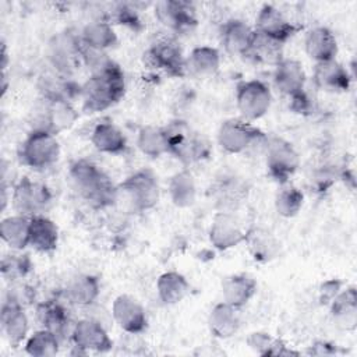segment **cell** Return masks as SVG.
I'll return each mask as SVG.
<instances>
[{
	"instance_id": "1",
	"label": "cell",
	"mask_w": 357,
	"mask_h": 357,
	"mask_svg": "<svg viewBox=\"0 0 357 357\" xmlns=\"http://www.w3.org/2000/svg\"><path fill=\"white\" fill-rule=\"evenodd\" d=\"M124 93V73L120 66L109 57L100 66L93 68L89 78L81 85L82 105L89 113L109 109L120 102Z\"/></svg>"
},
{
	"instance_id": "2",
	"label": "cell",
	"mask_w": 357,
	"mask_h": 357,
	"mask_svg": "<svg viewBox=\"0 0 357 357\" xmlns=\"http://www.w3.org/2000/svg\"><path fill=\"white\" fill-rule=\"evenodd\" d=\"M68 177L75 192L95 209H105L117 201V185L98 165L88 159L75 160L70 166Z\"/></svg>"
},
{
	"instance_id": "3",
	"label": "cell",
	"mask_w": 357,
	"mask_h": 357,
	"mask_svg": "<svg viewBox=\"0 0 357 357\" xmlns=\"http://www.w3.org/2000/svg\"><path fill=\"white\" fill-rule=\"evenodd\" d=\"M167 138V153L184 165L201 162L211 155L209 141L184 120H173L163 127Z\"/></svg>"
},
{
	"instance_id": "4",
	"label": "cell",
	"mask_w": 357,
	"mask_h": 357,
	"mask_svg": "<svg viewBox=\"0 0 357 357\" xmlns=\"http://www.w3.org/2000/svg\"><path fill=\"white\" fill-rule=\"evenodd\" d=\"M60 156V144L56 134L45 128H32L18 148L20 163L32 170H45L53 166Z\"/></svg>"
},
{
	"instance_id": "5",
	"label": "cell",
	"mask_w": 357,
	"mask_h": 357,
	"mask_svg": "<svg viewBox=\"0 0 357 357\" xmlns=\"http://www.w3.org/2000/svg\"><path fill=\"white\" fill-rule=\"evenodd\" d=\"M119 197L127 202L131 211L145 212L152 209L160 195L158 177L149 169H139L117 185ZM117 197V198H119Z\"/></svg>"
},
{
	"instance_id": "6",
	"label": "cell",
	"mask_w": 357,
	"mask_h": 357,
	"mask_svg": "<svg viewBox=\"0 0 357 357\" xmlns=\"http://www.w3.org/2000/svg\"><path fill=\"white\" fill-rule=\"evenodd\" d=\"M268 137L251 121L243 117L225 120L218 130V144L227 153H243L255 144H265Z\"/></svg>"
},
{
	"instance_id": "7",
	"label": "cell",
	"mask_w": 357,
	"mask_h": 357,
	"mask_svg": "<svg viewBox=\"0 0 357 357\" xmlns=\"http://www.w3.org/2000/svg\"><path fill=\"white\" fill-rule=\"evenodd\" d=\"M264 153L268 174L280 185L289 183L300 166V156L293 144L284 138L272 137L268 138Z\"/></svg>"
},
{
	"instance_id": "8",
	"label": "cell",
	"mask_w": 357,
	"mask_h": 357,
	"mask_svg": "<svg viewBox=\"0 0 357 357\" xmlns=\"http://www.w3.org/2000/svg\"><path fill=\"white\" fill-rule=\"evenodd\" d=\"M11 202L18 215L32 218L35 215H43L50 208L53 194L46 184L22 177L13 187Z\"/></svg>"
},
{
	"instance_id": "9",
	"label": "cell",
	"mask_w": 357,
	"mask_h": 357,
	"mask_svg": "<svg viewBox=\"0 0 357 357\" xmlns=\"http://www.w3.org/2000/svg\"><path fill=\"white\" fill-rule=\"evenodd\" d=\"M144 63L149 68L162 70L170 77H184L187 73L183 52L170 36H163L153 42L144 53Z\"/></svg>"
},
{
	"instance_id": "10",
	"label": "cell",
	"mask_w": 357,
	"mask_h": 357,
	"mask_svg": "<svg viewBox=\"0 0 357 357\" xmlns=\"http://www.w3.org/2000/svg\"><path fill=\"white\" fill-rule=\"evenodd\" d=\"M272 103V92L261 79L241 81L236 88V105L244 120L252 121L265 116Z\"/></svg>"
},
{
	"instance_id": "11",
	"label": "cell",
	"mask_w": 357,
	"mask_h": 357,
	"mask_svg": "<svg viewBox=\"0 0 357 357\" xmlns=\"http://www.w3.org/2000/svg\"><path fill=\"white\" fill-rule=\"evenodd\" d=\"M49 60L59 74L70 75L82 61V42L79 33L64 31L49 42Z\"/></svg>"
},
{
	"instance_id": "12",
	"label": "cell",
	"mask_w": 357,
	"mask_h": 357,
	"mask_svg": "<svg viewBox=\"0 0 357 357\" xmlns=\"http://www.w3.org/2000/svg\"><path fill=\"white\" fill-rule=\"evenodd\" d=\"M71 342L77 349V353L86 354L89 351L107 353L113 347V342L109 337L106 329L100 322L95 319H79L71 329Z\"/></svg>"
},
{
	"instance_id": "13",
	"label": "cell",
	"mask_w": 357,
	"mask_h": 357,
	"mask_svg": "<svg viewBox=\"0 0 357 357\" xmlns=\"http://www.w3.org/2000/svg\"><path fill=\"white\" fill-rule=\"evenodd\" d=\"M156 20L173 32H187L197 26L198 18L192 3L183 0H162L155 4Z\"/></svg>"
},
{
	"instance_id": "14",
	"label": "cell",
	"mask_w": 357,
	"mask_h": 357,
	"mask_svg": "<svg viewBox=\"0 0 357 357\" xmlns=\"http://www.w3.org/2000/svg\"><path fill=\"white\" fill-rule=\"evenodd\" d=\"M254 29L258 33L284 45L290 38L300 32L303 26L290 22L276 7L264 4L255 18Z\"/></svg>"
},
{
	"instance_id": "15",
	"label": "cell",
	"mask_w": 357,
	"mask_h": 357,
	"mask_svg": "<svg viewBox=\"0 0 357 357\" xmlns=\"http://www.w3.org/2000/svg\"><path fill=\"white\" fill-rule=\"evenodd\" d=\"M112 315L120 329L130 335H139L148 328L145 308L128 294H120L112 304Z\"/></svg>"
},
{
	"instance_id": "16",
	"label": "cell",
	"mask_w": 357,
	"mask_h": 357,
	"mask_svg": "<svg viewBox=\"0 0 357 357\" xmlns=\"http://www.w3.org/2000/svg\"><path fill=\"white\" fill-rule=\"evenodd\" d=\"M247 233L231 212H218L209 227V241L219 250L226 251L245 241Z\"/></svg>"
},
{
	"instance_id": "17",
	"label": "cell",
	"mask_w": 357,
	"mask_h": 357,
	"mask_svg": "<svg viewBox=\"0 0 357 357\" xmlns=\"http://www.w3.org/2000/svg\"><path fill=\"white\" fill-rule=\"evenodd\" d=\"M219 36L226 53L230 56L245 57L252 45L255 29L243 20L231 18L220 26Z\"/></svg>"
},
{
	"instance_id": "18",
	"label": "cell",
	"mask_w": 357,
	"mask_h": 357,
	"mask_svg": "<svg viewBox=\"0 0 357 357\" xmlns=\"http://www.w3.org/2000/svg\"><path fill=\"white\" fill-rule=\"evenodd\" d=\"M0 324L6 339L13 347L20 346L25 340L29 331V321L24 305L4 300L1 304Z\"/></svg>"
},
{
	"instance_id": "19",
	"label": "cell",
	"mask_w": 357,
	"mask_h": 357,
	"mask_svg": "<svg viewBox=\"0 0 357 357\" xmlns=\"http://www.w3.org/2000/svg\"><path fill=\"white\" fill-rule=\"evenodd\" d=\"M305 71L303 64L294 59H282L273 71V85L275 88L290 98L305 89Z\"/></svg>"
},
{
	"instance_id": "20",
	"label": "cell",
	"mask_w": 357,
	"mask_h": 357,
	"mask_svg": "<svg viewBox=\"0 0 357 357\" xmlns=\"http://www.w3.org/2000/svg\"><path fill=\"white\" fill-rule=\"evenodd\" d=\"M312 78L318 89L332 93L346 92L350 88L351 82L349 71L339 61H336V59L315 63Z\"/></svg>"
},
{
	"instance_id": "21",
	"label": "cell",
	"mask_w": 357,
	"mask_h": 357,
	"mask_svg": "<svg viewBox=\"0 0 357 357\" xmlns=\"http://www.w3.org/2000/svg\"><path fill=\"white\" fill-rule=\"evenodd\" d=\"M307 56L315 63L335 60L337 54V40L335 33L326 26H315L310 29L304 39Z\"/></svg>"
},
{
	"instance_id": "22",
	"label": "cell",
	"mask_w": 357,
	"mask_h": 357,
	"mask_svg": "<svg viewBox=\"0 0 357 357\" xmlns=\"http://www.w3.org/2000/svg\"><path fill=\"white\" fill-rule=\"evenodd\" d=\"M59 244V227L45 216L35 215L29 218V245L38 252H53Z\"/></svg>"
},
{
	"instance_id": "23",
	"label": "cell",
	"mask_w": 357,
	"mask_h": 357,
	"mask_svg": "<svg viewBox=\"0 0 357 357\" xmlns=\"http://www.w3.org/2000/svg\"><path fill=\"white\" fill-rule=\"evenodd\" d=\"M91 142L96 151L109 155H120L127 149L124 132L112 121L98 123L91 132Z\"/></svg>"
},
{
	"instance_id": "24",
	"label": "cell",
	"mask_w": 357,
	"mask_h": 357,
	"mask_svg": "<svg viewBox=\"0 0 357 357\" xmlns=\"http://www.w3.org/2000/svg\"><path fill=\"white\" fill-rule=\"evenodd\" d=\"M257 293V282L243 273L227 276L222 282L223 301L237 310L243 308Z\"/></svg>"
},
{
	"instance_id": "25",
	"label": "cell",
	"mask_w": 357,
	"mask_h": 357,
	"mask_svg": "<svg viewBox=\"0 0 357 357\" xmlns=\"http://www.w3.org/2000/svg\"><path fill=\"white\" fill-rule=\"evenodd\" d=\"M335 324L346 331H353L357 324V291L354 286L340 290L329 303Z\"/></svg>"
},
{
	"instance_id": "26",
	"label": "cell",
	"mask_w": 357,
	"mask_h": 357,
	"mask_svg": "<svg viewBox=\"0 0 357 357\" xmlns=\"http://www.w3.org/2000/svg\"><path fill=\"white\" fill-rule=\"evenodd\" d=\"M79 38L84 46L98 52H105L117 45V35L112 24L103 18H95L85 24Z\"/></svg>"
},
{
	"instance_id": "27",
	"label": "cell",
	"mask_w": 357,
	"mask_h": 357,
	"mask_svg": "<svg viewBox=\"0 0 357 357\" xmlns=\"http://www.w3.org/2000/svg\"><path fill=\"white\" fill-rule=\"evenodd\" d=\"M36 318L42 328L53 332L60 340L64 337L70 317L68 311L59 300H47L42 301L36 305Z\"/></svg>"
},
{
	"instance_id": "28",
	"label": "cell",
	"mask_w": 357,
	"mask_h": 357,
	"mask_svg": "<svg viewBox=\"0 0 357 357\" xmlns=\"http://www.w3.org/2000/svg\"><path fill=\"white\" fill-rule=\"evenodd\" d=\"M100 293L99 279L93 275H77L66 286L64 294L68 303L78 307H88L93 304Z\"/></svg>"
},
{
	"instance_id": "29",
	"label": "cell",
	"mask_w": 357,
	"mask_h": 357,
	"mask_svg": "<svg viewBox=\"0 0 357 357\" xmlns=\"http://www.w3.org/2000/svg\"><path fill=\"white\" fill-rule=\"evenodd\" d=\"M238 310L226 304L225 301L212 307L208 315L209 332L218 339L231 337L240 326Z\"/></svg>"
},
{
	"instance_id": "30",
	"label": "cell",
	"mask_w": 357,
	"mask_h": 357,
	"mask_svg": "<svg viewBox=\"0 0 357 357\" xmlns=\"http://www.w3.org/2000/svg\"><path fill=\"white\" fill-rule=\"evenodd\" d=\"M1 240L14 251H22L29 245V218L24 215H11L0 223Z\"/></svg>"
},
{
	"instance_id": "31",
	"label": "cell",
	"mask_w": 357,
	"mask_h": 357,
	"mask_svg": "<svg viewBox=\"0 0 357 357\" xmlns=\"http://www.w3.org/2000/svg\"><path fill=\"white\" fill-rule=\"evenodd\" d=\"M185 66L187 71L195 77H211L220 67V53L212 46H197L185 59Z\"/></svg>"
},
{
	"instance_id": "32",
	"label": "cell",
	"mask_w": 357,
	"mask_h": 357,
	"mask_svg": "<svg viewBox=\"0 0 357 357\" xmlns=\"http://www.w3.org/2000/svg\"><path fill=\"white\" fill-rule=\"evenodd\" d=\"M40 93L45 100L71 102L75 96H81V85L70 79L68 75H47L42 79Z\"/></svg>"
},
{
	"instance_id": "33",
	"label": "cell",
	"mask_w": 357,
	"mask_h": 357,
	"mask_svg": "<svg viewBox=\"0 0 357 357\" xmlns=\"http://www.w3.org/2000/svg\"><path fill=\"white\" fill-rule=\"evenodd\" d=\"M47 106L42 116V126L35 128H45L53 134L70 128L78 119L77 112L70 102H50L46 100Z\"/></svg>"
},
{
	"instance_id": "34",
	"label": "cell",
	"mask_w": 357,
	"mask_h": 357,
	"mask_svg": "<svg viewBox=\"0 0 357 357\" xmlns=\"http://www.w3.org/2000/svg\"><path fill=\"white\" fill-rule=\"evenodd\" d=\"M156 291L158 297L163 304L173 305L184 300V297L190 293V283L178 272L170 271L162 273L156 280Z\"/></svg>"
},
{
	"instance_id": "35",
	"label": "cell",
	"mask_w": 357,
	"mask_h": 357,
	"mask_svg": "<svg viewBox=\"0 0 357 357\" xmlns=\"http://www.w3.org/2000/svg\"><path fill=\"white\" fill-rule=\"evenodd\" d=\"M213 197L220 212H230L229 209L236 208L247 197V188L241 180L234 176H223L216 181L213 187Z\"/></svg>"
},
{
	"instance_id": "36",
	"label": "cell",
	"mask_w": 357,
	"mask_h": 357,
	"mask_svg": "<svg viewBox=\"0 0 357 357\" xmlns=\"http://www.w3.org/2000/svg\"><path fill=\"white\" fill-rule=\"evenodd\" d=\"M169 195L177 208H188L195 202L197 185L192 174L183 169L174 173L169 180Z\"/></svg>"
},
{
	"instance_id": "37",
	"label": "cell",
	"mask_w": 357,
	"mask_h": 357,
	"mask_svg": "<svg viewBox=\"0 0 357 357\" xmlns=\"http://www.w3.org/2000/svg\"><path fill=\"white\" fill-rule=\"evenodd\" d=\"M138 149L148 158L156 159L167 153V138L163 127L148 124L139 128L137 137Z\"/></svg>"
},
{
	"instance_id": "38",
	"label": "cell",
	"mask_w": 357,
	"mask_h": 357,
	"mask_svg": "<svg viewBox=\"0 0 357 357\" xmlns=\"http://www.w3.org/2000/svg\"><path fill=\"white\" fill-rule=\"evenodd\" d=\"M245 57L255 63L276 66L283 59V45L278 43L255 31L252 45Z\"/></svg>"
},
{
	"instance_id": "39",
	"label": "cell",
	"mask_w": 357,
	"mask_h": 357,
	"mask_svg": "<svg viewBox=\"0 0 357 357\" xmlns=\"http://www.w3.org/2000/svg\"><path fill=\"white\" fill-rule=\"evenodd\" d=\"M32 268L33 262L31 257L28 254L14 250L10 254H6L0 262V272L3 279L11 283L26 278L31 273Z\"/></svg>"
},
{
	"instance_id": "40",
	"label": "cell",
	"mask_w": 357,
	"mask_h": 357,
	"mask_svg": "<svg viewBox=\"0 0 357 357\" xmlns=\"http://www.w3.org/2000/svg\"><path fill=\"white\" fill-rule=\"evenodd\" d=\"M247 344L259 356H297L298 351L289 349L280 339L266 332H252L247 337Z\"/></svg>"
},
{
	"instance_id": "41",
	"label": "cell",
	"mask_w": 357,
	"mask_h": 357,
	"mask_svg": "<svg viewBox=\"0 0 357 357\" xmlns=\"http://www.w3.org/2000/svg\"><path fill=\"white\" fill-rule=\"evenodd\" d=\"M60 339L50 331L42 328L33 332L25 342V351L32 357H50L57 354Z\"/></svg>"
},
{
	"instance_id": "42",
	"label": "cell",
	"mask_w": 357,
	"mask_h": 357,
	"mask_svg": "<svg viewBox=\"0 0 357 357\" xmlns=\"http://www.w3.org/2000/svg\"><path fill=\"white\" fill-rule=\"evenodd\" d=\"M304 202L303 192L293 184H282L275 197V209L283 218L296 216Z\"/></svg>"
},
{
	"instance_id": "43",
	"label": "cell",
	"mask_w": 357,
	"mask_h": 357,
	"mask_svg": "<svg viewBox=\"0 0 357 357\" xmlns=\"http://www.w3.org/2000/svg\"><path fill=\"white\" fill-rule=\"evenodd\" d=\"M245 241L248 243L252 258L259 262H268L275 258L279 248V243L272 237V234L261 230L247 233Z\"/></svg>"
},
{
	"instance_id": "44",
	"label": "cell",
	"mask_w": 357,
	"mask_h": 357,
	"mask_svg": "<svg viewBox=\"0 0 357 357\" xmlns=\"http://www.w3.org/2000/svg\"><path fill=\"white\" fill-rule=\"evenodd\" d=\"M107 22L124 25L132 31H141L142 24L138 15V11L128 3H116L112 6L110 11L102 17Z\"/></svg>"
},
{
	"instance_id": "45",
	"label": "cell",
	"mask_w": 357,
	"mask_h": 357,
	"mask_svg": "<svg viewBox=\"0 0 357 357\" xmlns=\"http://www.w3.org/2000/svg\"><path fill=\"white\" fill-rule=\"evenodd\" d=\"M343 282L339 279H329L325 280L321 286H319V303L326 305L329 304L342 290Z\"/></svg>"
},
{
	"instance_id": "46",
	"label": "cell",
	"mask_w": 357,
	"mask_h": 357,
	"mask_svg": "<svg viewBox=\"0 0 357 357\" xmlns=\"http://www.w3.org/2000/svg\"><path fill=\"white\" fill-rule=\"evenodd\" d=\"M32 297H33V291L31 287H28L26 284H14L13 287L8 289L7 291V296H6V300H10V301H14V303H18L21 305H26L32 301Z\"/></svg>"
},
{
	"instance_id": "47",
	"label": "cell",
	"mask_w": 357,
	"mask_h": 357,
	"mask_svg": "<svg viewBox=\"0 0 357 357\" xmlns=\"http://www.w3.org/2000/svg\"><path fill=\"white\" fill-rule=\"evenodd\" d=\"M289 99V107L290 110H293L294 113H300V114H307L311 112L312 109V103H311V98L308 96V93L304 91L287 98Z\"/></svg>"
},
{
	"instance_id": "48",
	"label": "cell",
	"mask_w": 357,
	"mask_h": 357,
	"mask_svg": "<svg viewBox=\"0 0 357 357\" xmlns=\"http://www.w3.org/2000/svg\"><path fill=\"white\" fill-rule=\"evenodd\" d=\"M340 353H343V350L337 344L326 340H317L307 350V354L312 356H336Z\"/></svg>"
},
{
	"instance_id": "49",
	"label": "cell",
	"mask_w": 357,
	"mask_h": 357,
	"mask_svg": "<svg viewBox=\"0 0 357 357\" xmlns=\"http://www.w3.org/2000/svg\"><path fill=\"white\" fill-rule=\"evenodd\" d=\"M7 64H8V54H7V46H6V43L3 42V43H1V70H3V73H6Z\"/></svg>"
}]
</instances>
